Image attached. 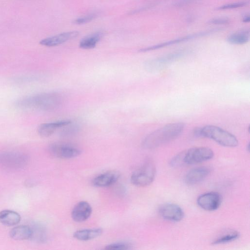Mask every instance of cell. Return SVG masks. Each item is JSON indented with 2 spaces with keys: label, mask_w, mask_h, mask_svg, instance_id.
<instances>
[{
  "label": "cell",
  "mask_w": 250,
  "mask_h": 250,
  "mask_svg": "<svg viewBox=\"0 0 250 250\" xmlns=\"http://www.w3.org/2000/svg\"><path fill=\"white\" fill-rule=\"evenodd\" d=\"M63 99L57 92H46L23 97L15 102V105L22 109L51 111L59 108Z\"/></svg>",
  "instance_id": "cell-1"
},
{
  "label": "cell",
  "mask_w": 250,
  "mask_h": 250,
  "mask_svg": "<svg viewBox=\"0 0 250 250\" xmlns=\"http://www.w3.org/2000/svg\"><path fill=\"white\" fill-rule=\"evenodd\" d=\"M185 125L175 123L167 125L148 135L142 142L143 146L152 149L176 138L182 132Z\"/></svg>",
  "instance_id": "cell-2"
},
{
  "label": "cell",
  "mask_w": 250,
  "mask_h": 250,
  "mask_svg": "<svg viewBox=\"0 0 250 250\" xmlns=\"http://www.w3.org/2000/svg\"><path fill=\"white\" fill-rule=\"evenodd\" d=\"M194 133L196 136L209 138L224 146L235 147L238 144L235 136L217 126L208 125L197 128Z\"/></svg>",
  "instance_id": "cell-3"
},
{
  "label": "cell",
  "mask_w": 250,
  "mask_h": 250,
  "mask_svg": "<svg viewBox=\"0 0 250 250\" xmlns=\"http://www.w3.org/2000/svg\"><path fill=\"white\" fill-rule=\"evenodd\" d=\"M156 168L153 164L147 162L136 169L130 178L131 183L135 186L145 187L151 184L155 178Z\"/></svg>",
  "instance_id": "cell-4"
},
{
  "label": "cell",
  "mask_w": 250,
  "mask_h": 250,
  "mask_svg": "<svg viewBox=\"0 0 250 250\" xmlns=\"http://www.w3.org/2000/svg\"><path fill=\"white\" fill-rule=\"evenodd\" d=\"M182 152L184 164L192 165L200 163L213 156V152L208 147H196L183 151Z\"/></svg>",
  "instance_id": "cell-5"
},
{
  "label": "cell",
  "mask_w": 250,
  "mask_h": 250,
  "mask_svg": "<svg viewBox=\"0 0 250 250\" xmlns=\"http://www.w3.org/2000/svg\"><path fill=\"white\" fill-rule=\"evenodd\" d=\"M49 150L54 156L61 159H71L80 155L81 151L78 148L70 145L54 143L51 144Z\"/></svg>",
  "instance_id": "cell-6"
},
{
  "label": "cell",
  "mask_w": 250,
  "mask_h": 250,
  "mask_svg": "<svg viewBox=\"0 0 250 250\" xmlns=\"http://www.w3.org/2000/svg\"><path fill=\"white\" fill-rule=\"evenodd\" d=\"M221 30V29H215L213 30H210L208 31H205L202 32H200L199 33H197L194 34L187 35L186 36L175 39L171 41H169L167 42H162L159 44H157L156 45H152L150 46H148L147 47L143 48L139 50L140 52H146L152 50H155L156 49H158L160 48H162L163 47H165L167 46H168L171 45H173L175 44H177L179 43H181L182 42H185L188 41L189 40H192L193 39L197 38L199 37H204L206 36H208V35L211 34L214 32H217Z\"/></svg>",
  "instance_id": "cell-7"
},
{
  "label": "cell",
  "mask_w": 250,
  "mask_h": 250,
  "mask_svg": "<svg viewBox=\"0 0 250 250\" xmlns=\"http://www.w3.org/2000/svg\"><path fill=\"white\" fill-rule=\"evenodd\" d=\"M27 157L23 153L16 152H6L0 154V165L9 168H20L24 167Z\"/></svg>",
  "instance_id": "cell-8"
},
{
  "label": "cell",
  "mask_w": 250,
  "mask_h": 250,
  "mask_svg": "<svg viewBox=\"0 0 250 250\" xmlns=\"http://www.w3.org/2000/svg\"><path fill=\"white\" fill-rule=\"evenodd\" d=\"M185 53V51H178L155 58L147 61L145 64V67L149 71L158 70L167 64L182 57Z\"/></svg>",
  "instance_id": "cell-9"
},
{
  "label": "cell",
  "mask_w": 250,
  "mask_h": 250,
  "mask_svg": "<svg viewBox=\"0 0 250 250\" xmlns=\"http://www.w3.org/2000/svg\"><path fill=\"white\" fill-rule=\"evenodd\" d=\"M221 202V196L216 192L203 194L198 197L197 200L198 206L208 211L217 209L220 207Z\"/></svg>",
  "instance_id": "cell-10"
},
{
  "label": "cell",
  "mask_w": 250,
  "mask_h": 250,
  "mask_svg": "<svg viewBox=\"0 0 250 250\" xmlns=\"http://www.w3.org/2000/svg\"><path fill=\"white\" fill-rule=\"evenodd\" d=\"M159 211L164 219L172 221H179L184 216V211L181 207L173 203L162 205L159 208Z\"/></svg>",
  "instance_id": "cell-11"
},
{
  "label": "cell",
  "mask_w": 250,
  "mask_h": 250,
  "mask_svg": "<svg viewBox=\"0 0 250 250\" xmlns=\"http://www.w3.org/2000/svg\"><path fill=\"white\" fill-rule=\"evenodd\" d=\"M79 33L77 31L62 32L42 40L40 44L47 47H54L62 44L77 37Z\"/></svg>",
  "instance_id": "cell-12"
},
{
  "label": "cell",
  "mask_w": 250,
  "mask_h": 250,
  "mask_svg": "<svg viewBox=\"0 0 250 250\" xmlns=\"http://www.w3.org/2000/svg\"><path fill=\"white\" fill-rule=\"evenodd\" d=\"M92 208L86 201H82L78 203L71 212L72 219L77 222H82L87 220L91 215Z\"/></svg>",
  "instance_id": "cell-13"
},
{
  "label": "cell",
  "mask_w": 250,
  "mask_h": 250,
  "mask_svg": "<svg viewBox=\"0 0 250 250\" xmlns=\"http://www.w3.org/2000/svg\"><path fill=\"white\" fill-rule=\"evenodd\" d=\"M210 169L207 167L193 168L188 172L185 177L187 184L193 185L204 180L209 174Z\"/></svg>",
  "instance_id": "cell-14"
},
{
  "label": "cell",
  "mask_w": 250,
  "mask_h": 250,
  "mask_svg": "<svg viewBox=\"0 0 250 250\" xmlns=\"http://www.w3.org/2000/svg\"><path fill=\"white\" fill-rule=\"evenodd\" d=\"M120 174L116 171H109L102 173L93 180V184L97 187H109L117 182Z\"/></svg>",
  "instance_id": "cell-15"
},
{
  "label": "cell",
  "mask_w": 250,
  "mask_h": 250,
  "mask_svg": "<svg viewBox=\"0 0 250 250\" xmlns=\"http://www.w3.org/2000/svg\"><path fill=\"white\" fill-rule=\"evenodd\" d=\"M71 122L70 120H62L42 124L38 127V132L41 136L47 137L53 134L57 129L63 127Z\"/></svg>",
  "instance_id": "cell-16"
},
{
  "label": "cell",
  "mask_w": 250,
  "mask_h": 250,
  "mask_svg": "<svg viewBox=\"0 0 250 250\" xmlns=\"http://www.w3.org/2000/svg\"><path fill=\"white\" fill-rule=\"evenodd\" d=\"M103 232L101 228L83 229L76 231L73 237L80 241H88L99 236Z\"/></svg>",
  "instance_id": "cell-17"
},
{
  "label": "cell",
  "mask_w": 250,
  "mask_h": 250,
  "mask_svg": "<svg viewBox=\"0 0 250 250\" xmlns=\"http://www.w3.org/2000/svg\"><path fill=\"white\" fill-rule=\"evenodd\" d=\"M32 230L31 228L26 225H20L11 229L9 235L13 239L23 240L32 237Z\"/></svg>",
  "instance_id": "cell-18"
},
{
  "label": "cell",
  "mask_w": 250,
  "mask_h": 250,
  "mask_svg": "<svg viewBox=\"0 0 250 250\" xmlns=\"http://www.w3.org/2000/svg\"><path fill=\"white\" fill-rule=\"evenodd\" d=\"M21 219L20 215L16 211L10 210L0 211V222L4 225H16L20 222Z\"/></svg>",
  "instance_id": "cell-19"
},
{
  "label": "cell",
  "mask_w": 250,
  "mask_h": 250,
  "mask_svg": "<svg viewBox=\"0 0 250 250\" xmlns=\"http://www.w3.org/2000/svg\"><path fill=\"white\" fill-rule=\"evenodd\" d=\"M103 36L102 32H97L83 38L79 42V47L83 49L94 48Z\"/></svg>",
  "instance_id": "cell-20"
},
{
  "label": "cell",
  "mask_w": 250,
  "mask_h": 250,
  "mask_svg": "<svg viewBox=\"0 0 250 250\" xmlns=\"http://www.w3.org/2000/svg\"><path fill=\"white\" fill-rule=\"evenodd\" d=\"M250 30H242L234 32L227 38V41L230 44L241 45L248 42L250 40Z\"/></svg>",
  "instance_id": "cell-21"
},
{
  "label": "cell",
  "mask_w": 250,
  "mask_h": 250,
  "mask_svg": "<svg viewBox=\"0 0 250 250\" xmlns=\"http://www.w3.org/2000/svg\"><path fill=\"white\" fill-rule=\"evenodd\" d=\"M240 233L237 231H231L224 234L212 242V244H225L234 241L239 237Z\"/></svg>",
  "instance_id": "cell-22"
},
{
  "label": "cell",
  "mask_w": 250,
  "mask_h": 250,
  "mask_svg": "<svg viewBox=\"0 0 250 250\" xmlns=\"http://www.w3.org/2000/svg\"><path fill=\"white\" fill-rule=\"evenodd\" d=\"M132 245L129 242H119L113 243L105 246L106 250H126L131 249Z\"/></svg>",
  "instance_id": "cell-23"
},
{
  "label": "cell",
  "mask_w": 250,
  "mask_h": 250,
  "mask_svg": "<svg viewBox=\"0 0 250 250\" xmlns=\"http://www.w3.org/2000/svg\"><path fill=\"white\" fill-rule=\"evenodd\" d=\"M248 4V2L247 1H241L225 4L218 7L217 9L219 10L233 9L245 6Z\"/></svg>",
  "instance_id": "cell-24"
},
{
  "label": "cell",
  "mask_w": 250,
  "mask_h": 250,
  "mask_svg": "<svg viewBox=\"0 0 250 250\" xmlns=\"http://www.w3.org/2000/svg\"><path fill=\"white\" fill-rule=\"evenodd\" d=\"M96 17V13H90L76 19L73 21V23L78 25L85 24L93 21Z\"/></svg>",
  "instance_id": "cell-25"
},
{
  "label": "cell",
  "mask_w": 250,
  "mask_h": 250,
  "mask_svg": "<svg viewBox=\"0 0 250 250\" xmlns=\"http://www.w3.org/2000/svg\"><path fill=\"white\" fill-rule=\"evenodd\" d=\"M230 22L229 19L225 17H218L211 19L208 21V24L226 25Z\"/></svg>",
  "instance_id": "cell-26"
},
{
  "label": "cell",
  "mask_w": 250,
  "mask_h": 250,
  "mask_svg": "<svg viewBox=\"0 0 250 250\" xmlns=\"http://www.w3.org/2000/svg\"><path fill=\"white\" fill-rule=\"evenodd\" d=\"M72 122L64 126L65 128L62 130V134L64 136H67L73 134L77 132L78 129V126L77 125H71Z\"/></svg>",
  "instance_id": "cell-27"
},
{
  "label": "cell",
  "mask_w": 250,
  "mask_h": 250,
  "mask_svg": "<svg viewBox=\"0 0 250 250\" xmlns=\"http://www.w3.org/2000/svg\"><path fill=\"white\" fill-rule=\"evenodd\" d=\"M196 0H180L177 1L175 5L176 6L181 7L190 3H192Z\"/></svg>",
  "instance_id": "cell-28"
},
{
  "label": "cell",
  "mask_w": 250,
  "mask_h": 250,
  "mask_svg": "<svg viewBox=\"0 0 250 250\" xmlns=\"http://www.w3.org/2000/svg\"><path fill=\"white\" fill-rule=\"evenodd\" d=\"M242 21L245 23H248L250 21V14H246L244 15L242 19Z\"/></svg>",
  "instance_id": "cell-29"
}]
</instances>
